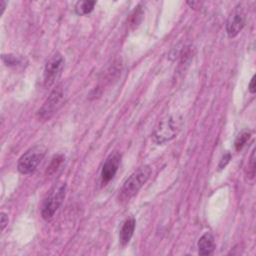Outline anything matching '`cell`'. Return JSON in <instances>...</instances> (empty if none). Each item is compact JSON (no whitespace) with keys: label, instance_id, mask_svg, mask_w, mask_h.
I'll list each match as a JSON object with an SVG mask.
<instances>
[{"label":"cell","instance_id":"cell-15","mask_svg":"<svg viewBox=\"0 0 256 256\" xmlns=\"http://www.w3.org/2000/svg\"><path fill=\"white\" fill-rule=\"evenodd\" d=\"M2 60L4 61V63L7 65V66H16L18 64H20L21 60L20 58L14 56V55H2Z\"/></svg>","mask_w":256,"mask_h":256},{"label":"cell","instance_id":"cell-9","mask_svg":"<svg viewBox=\"0 0 256 256\" xmlns=\"http://www.w3.org/2000/svg\"><path fill=\"white\" fill-rule=\"evenodd\" d=\"M136 226V221L133 217L128 218L122 225L119 233V241L122 246H126L133 236Z\"/></svg>","mask_w":256,"mask_h":256},{"label":"cell","instance_id":"cell-8","mask_svg":"<svg viewBox=\"0 0 256 256\" xmlns=\"http://www.w3.org/2000/svg\"><path fill=\"white\" fill-rule=\"evenodd\" d=\"M121 162V154L117 151L112 152L105 160L102 170H101V182L102 185H106L110 180H112L118 171Z\"/></svg>","mask_w":256,"mask_h":256},{"label":"cell","instance_id":"cell-1","mask_svg":"<svg viewBox=\"0 0 256 256\" xmlns=\"http://www.w3.org/2000/svg\"><path fill=\"white\" fill-rule=\"evenodd\" d=\"M151 175V167L149 165H144L139 167L134 171L123 183L119 190L118 200L120 203H125L134 197L142 186L146 183Z\"/></svg>","mask_w":256,"mask_h":256},{"label":"cell","instance_id":"cell-7","mask_svg":"<svg viewBox=\"0 0 256 256\" xmlns=\"http://www.w3.org/2000/svg\"><path fill=\"white\" fill-rule=\"evenodd\" d=\"M245 19H246V16H245L243 6L241 4H238L231 11L227 19L226 31L229 37H235L240 33V31L243 29L245 25Z\"/></svg>","mask_w":256,"mask_h":256},{"label":"cell","instance_id":"cell-13","mask_svg":"<svg viewBox=\"0 0 256 256\" xmlns=\"http://www.w3.org/2000/svg\"><path fill=\"white\" fill-rule=\"evenodd\" d=\"M255 149L252 150V153L250 155L249 161H248V166H247V175L248 178L253 179L255 176Z\"/></svg>","mask_w":256,"mask_h":256},{"label":"cell","instance_id":"cell-14","mask_svg":"<svg viewBox=\"0 0 256 256\" xmlns=\"http://www.w3.org/2000/svg\"><path fill=\"white\" fill-rule=\"evenodd\" d=\"M64 160V156L63 155H56L52 158V161L48 167V170H47V173L51 174L53 172H55V170H57V168L61 165V163L63 162Z\"/></svg>","mask_w":256,"mask_h":256},{"label":"cell","instance_id":"cell-12","mask_svg":"<svg viewBox=\"0 0 256 256\" xmlns=\"http://www.w3.org/2000/svg\"><path fill=\"white\" fill-rule=\"evenodd\" d=\"M249 137H250V132H248V131H243V132H241V133L237 136V138H236V140H235V143H234L236 150L242 149L243 146H244V145L246 144V142L248 141Z\"/></svg>","mask_w":256,"mask_h":256},{"label":"cell","instance_id":"cell-11","mask_svg":"<svg viewBox=\"0 0 256 256\" xmlns=\"http://www.w3.org/2000/svg\"><path fill=\"white\" fill-rule=\"evenodd\" d=\"M95 4H96V1H89V0L79 1L75 5V10L79 15H85L90 13L93 10Z\"/></svg>","mask_w":256,"mask_h":256},{"label":"cell","instance_id":"cell-3","mask_svg":"<svg viewBox=\"0 0 256 256\" xmlns=\"http://www.w3.org/2000/svg\"><path fill=\"white\" fill-rule=\"evenodd\" d=\"M65 194H66L65 183H59L49 191L41 207V215L43 219L49 220L54 216L55 212L58 210V208L62 204L65 198Z\"/></svg>","mask_w":256,"mask_h":256},{"label":"cell","instance_id":"cell-4","mask_svg":"<svg viewBox=\"0 0 256 256\" xmlns=\"http://www.w3.org/2000/svg\"><path fill=\"white\" fill-rule=\"evenodd\" d=\"M46 154V148L42 145H37L27 150L20 158L17 164V169L21 174L32 173L40 164Z\"/></svg>","mask_w":256,"mask_h":256},{"label":"cell","instance_id":"cell-10","mask_svg":"<svg viewBox=\"0 0 256 256\" xmlns=\"http://www.w3.org/2000/svg\"><path fill=\"white\" fill-rule=\"evenodd\" d=\"M215 249L214 236L210 232L204 233L198 241V253L200 255H210Z\"/></svg>","mask_w":256,"mask_h":256},{"label":"cell","instance_id":"cell-16","mask_svg":"<svg viewBox=\"0 0 256 256\" xmlns=\"http://www.w3.org/2000/svg\"><path fill=\"white\" fill-rule=\"evenodd\" d=\"M1 216H0V224H1V231H3L4 229H5V227L8 225V221H9V219H8V216H7V214H5L4 212H1V214H0Z\"/></svg>","mask_w":256,"mask_h":256},{"label":"cell","instance_id":"cell-18","mask_svg":"<svg viewBox=\"0 0 256 256\" xmlns=\"http://www.w3.org/2000/svg\"><path fill=\"white\" fill-rule=\"evenodd\" d=\"M248 89H249V91L252 93V94H254L255 93V76H253L252 78H251V81H250V83H249V86H248Z\"/></svg>","mask_w":256,"mask_h":256},{"label":"cell","instance_id":"cell-19","mask_svg":"<svg viewBox=\"0 0 256 256\" xmlns=\"http://www.w3.org/2000/svg\"><path fill=\"white\" fill-rule=\"evenodd\" d=\"M6 1H4V0H0V8H1V14L4 12V10H5V7H6Z\"/></svg>","mask_w":256,"mask_h":256},{"label":"cell","instance_id":"cell-5","mask_svg":"<svg viewBox=\"0 0 256 256\" xmlns=\"http://www.w3.org/2000/svg\"><path fill=\"white\" fill-rule=\"evenodd\" d=\"M64 100V90L61 85H58L48 96L42 107L38 111V117L42 120L50 119L56 111L61 107Z\"/></svg>","mask_w":256,"mask_h":256},{"label":"cell","instance_id":"cell-17","mask_svg":"<svg viewBox=\"0 0 256 256\" xmlns=\"http://www.w3.org/2000/svg\"><path fill=\"white\" fill-rule=\"evenodd\" d=\"M229 160H230V154L227 153V154H225V155L222 157V159H221V161H220V164H219V167H220V168L225 167L226 164L229 162Z\"/></svg>","mask_w":256,"mask_h":256},{"label":"cell","instance_id":"cell-2","mask_svg":"<svg viewBox=\"0 0 256 256\" xmlns=\"http://www.w3.org/2000/svg\"><path fill=\"white\" fill-rule=\"evenodd\" d=\"M181 125L182 120L178 116H169L161 120L153 131V141L158 145L171 141L178 134Z\"/></svg>","mask_w":256,"mask_h":256},{"label":"cell","instance_id":"cell-6","mask_svg":"<svg viewBox=\"0 0 256 256\" xmlns=\"http://www.w3.org/2000/svg\"><path fill=\"white\" fill-rule=\"evenodd\" d=\"M65 60L63 56L57 52L47 61L44 69V84L49 87L55 83L62 73Z\"/></svg>","mask_w":256,"mask_h":256}]
</instances>
